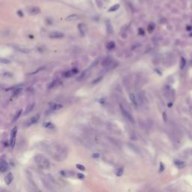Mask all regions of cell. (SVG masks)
I'll return each instance as SVG.
<instances>
[{"mask_svg": "<svg viewBox=\"0 0 192 192\" xmlns=\"http://www.w3.org/2000/svg\"><path fill=\"white\" fill-rule=\"evenodd\" d=\"M119 107H120V110H121V112H122V115H123L124 116V117L127 120H128L130 122H131V123H134V117L132 116V115L128 111L126 110V109H125V107L122 106V104H120L119 105Z\"/></svg>", "mask_w": 192, "mask_h": 192, "instance_id": "2", "label": "cell"}, {"mask_svg": "<svg viewBox=\"0 0 192 192\" xmlns=\"http://www.w3.org/2000/svg\"><path fill=\"white\" fill-rule=\"evenodd\" d=\"M34 161L36 163L38 167L41 169H47L50 167L49 160L41 154H38L34 157Z\"/></svg>", "mask_w": 192, "mask_h": 192, "instance_id": "1", "label": "cell"}, {"mask_svg": "<svg viewBox=\"0 0 192 192\" xmlns=\"http://www.w3.org/2000/svg\"><path fill=\"white\" fill-rule=\"evenodd\" d=\"M17 128L14 127V129H12L11 132V140H10V145L11 147L14 149L15 143H16V136H17Z\"/></svg>", "mask_w": 192, "mask_h": 192, "instance_id": "4", "label": "cell"}, {"mask_svg": "<svg viewBox=\"0 0 192 192\" xmlns=\"http://www.w3.org/2000/svg\"><path fill=\"white\" fill-rule=\"evenodd\" d=\"M130 99H131V101L132 102V104L134 105V106H138V104H137V98H136V96L134 95V94H130Z\"/></svg>", "mask_w": 192, "mask_h": 192, "instance_id": "18", "label": "cell"}, {"mask_svg": "<svg viewBox=\"0 0 192 192\" xmlns=\"http://www.w3.org/2000/svg\"><path fill=\"white\" fill-rule=\"evenodd\" d=\"M155 25L153 23H149V25L148 26V32H152L153 30L155 29Z\"/></svg>", "mask_w": 192, "mask_h": 192, "instance_id": "24", "label": "cell"}, {"mask_svg": "<svg viewBox=\"0 0 192 192\" xmlns=\"http://www.w3.org/2000/svg\"><path fill=\"white\" fill-rule=\"evenodd\" d=\"M77 27H78L80 35H81L82 36H85L87 31H88V28H87L86 25L85 23H80Z\"/></svg>", "mask_w": 192, "mask_h": 192, "instance_id": "5", "label": "cell"}, {"mask_svg": "<svg viewBox=\"0 0 192 192\" xmlns=\"http://www.w3.org/2000/svg\"><path fill=\"white\" fill-rule=\"evenodd\" d=\"M74 72L73 71V70H71V71H65L62 74V77H64L65 78H69L72 77L73 75H74Z\"/></svg>", "mask_w": 192, "mask_h": 192, "instance_id": "16", "label": "cell"}, {"mask_svg": "<svg viewBox=\"0 0 192 192\" xmlns=\"http://www.w3.org/2000/svg\"><path fill=\"white\" fill-rule=\"evenodd\" d=\"M21 90H22V89H16V90H15V91H14V95H17L21 92Z\"/></svg>", "mask_w": 192, "mask_h": 192, "instance_id": "33", "label": "cell"}, {"mask_svg": "<svg viewBox=\"0 0 192 192\" xmlns=\"http://www.w3.org/2000/svg\"><path fill=\"white\" fill-rule=\"evenodd\" d=\"M76 167H77V168H78L79 170H83V171H84V170H86L85 167L83 166V165H81V164H76Z\"/></svg>", "mask_w": 192, "mask_h": 192, "instance_id": "27", "label": "cell"}, {"mask_svg": "<svg viewBox=\"0 0 192 192\" xmlns=\"http://www.w3.org/2000/svg\"><path fill=\"white\" fill-rule=\"evenodd\" d=\"M59 173L64 177H71V176H74L75 173L71 170H61Z\"/></svg>", "mask_w": 192, "mask_h": 192, "instance_id": "8", "label": "cell"}, {"mask_svg": "<svg viewBox=\"0 0 192 192\" xmlns=\"http://www.w3.org/2000/svg\"><path fill=\"white\" fill-rule=\"evenodd\" d=\"M106 26H107V32L108 34H112L113 32V28L112 25H111L110 21H107L106 23Z\"/></svg>", "mask_w": 192, "mask_h": 192, "instance_id": "15", "label": "cell"}, {"mask_svg": "<svg viewBox=\"0 0 192 192\" xmlns=\"http://www.w3.org/2000/svg\"><path fill=\"white\" fill-rule=\"evenodd\" d=\"M78 17H79V16L77 14H71V15H69V16H68L66 18H65V20H67V21L76 20H77Z\"/></svg>", "mask_w": 192, "mask_h": 192, "instance_id": "14", "label": "cell"}, {"mask_svg": "<svg viewBox=\"0 0 192 192\" xmlns=\"http://www.w3.org/2000/svg\"><path fill=\"white\" fill-rule=\"evenodd\" d=\"M92 157L94 158H99L100 157V155L98 154V153H96V154H93L92 155Z\"/></svg>", "mask_w": 192, "mask_h": 192, "instance_id": "35", "label": "cell"}, {"mask_svg": "<svg viewBox=\"0 0 192 192\" xmlns=\"http://www.w3.org/2000/svg\"><path fill=\"white\" fill-rule=\"evenodd\" d=\"M174 164H175V165L177 167H179V168H182V167H185V162H184V161H180V160H176V161H174Z\"/></svg>", "mask_w": 192, "mask_h": 192, "instance_id": "17", "label": "cell"}, {"mask_svg": "<svg viewBox=\"0 0 192 192\" xmlns=\"http://www.w3.org/2000/svg\"><path fill=\"white\" fill-rule=\"evenodd\" d=\"M57 82H58V80H54L53 82H52L51 83H50V85H49V89H50V88H53V86H54L56 85Z\"/></svg>", "mask_w": 192, "mask_h": 192, "instance_id": "28", "label": "cell"}, {"mask_svg": "<svg viewBox=\"0 0 192 192\" xmlns=\"http://www.w3.org/2000/svg\"><path fill=\"white\" fill-rule=\"evenodd\" d=\"M34 107H35V103L30 104L29 105H28L27 107L26 108V110H25V112H24V115H27V114L31 113L32 111L33 110Z\"/></svg>", "mask_w": 192, "mask_h": 192, "instance_id": "13", "label": "cell"}, {"mask_svg": "<svg viewBox=\"0 0 192 192\" xmlns=\"http://www.w3.org/2000/svg\"><path fill=\"white\" fill-rule=\"evenodd\" d=\"M22 114V110H20L18 111V112L16 113V115H15V116L14 117V119H13V122H16L17 119H18V118L20 116V115Z\"/></svg>", "mask_w": 192, "mask_h": 192, "instance_id": "25", "label": "cell"}, {"mask_svg": "<svg viewBox=\"0 0 192 192\" xmlns=\"http://www.w3.org/2000/svg\"><path fill=\"white\" fill-rule=\"evenodd\" d=\"M102 78H103L102 77H98V79H96V80H94V81L92 82V84H97V83H98L102 80Z\"/></svg>", "mask_w": 192, "mask_h": 192, "instance_id": "29", "label": "cell"}, {"mask_svg": "<svg viewBox=\"0 0 192 192\" xmlns=\"http://www.w3.org/2000/svg\"><path fill=\"white\" fill-rule=\"evenodd\" d=\"M144 34H145V32H144V30L143 29H139V35H144Z\"/></svg>", "mask_w": 192, "mask_h": 192, "instance_id": "32", "label": "cell"}, {"mask_svg": "<svg viewBox=\"0 0 192 192\" xmlns=\"http://www.w3.org/2000/svg\"><path fill=\"white\" fill-rule=\"evenodd\" d=\"M163 117H164V120L166 122L167 121V115H166V113H164L163 114Z\"/></svg>", "mask_w": 192, "mask_h": 192, "instance_id": "36", "label": "cell"}, {"mask_svg": "<svg viewBox=\"0 0 192 192\" xmlns=\"http://www.w3.org/2000/svg\"><path fill=\"white\" fill-rule=\"evenodd\" d=\"M39 118H40V115L39 114H36L33 116L29 120V123H28V125H32L33 124H35L38 122L39 120Z\"/></svg>", "mask_w": 192, "mask_h": 192, "instance_id": "10", "label": "cell"}, {"mask_svg": "<svg viewBox=\"0 0 192 192\" xmlns=\"http://www.w3.org/2000/svg\"><path fill=\"white\" fill-rule=\"evenodd\" d=\"M123 167H119L117 168L116 171H115V173H116V175L117 176H122V174H123Z\"/></svg>", "mask_w": 192, "mask_h": 192, "instance_id": "20", "label": "cell"}, {"mask_svg": "<svg viewBox=\"0 0 192 192\" xmlns=\"http://www.w3.org/2000/svg\"><path fill=\"white\" fill-rule=\"evenodd\" d=\"M77 178L80 179H83L84 178H85V176L82 173H77Z\"/></svg>", "mask_w": 192, "mask_h": 192, "instance_id": "31", "label": "cell"}, {"mask_svg": "<svg viewBox=\"0 0 192 192\" xmlns=\"http://www.w3.org/2000/svg\"><path fill=\"white\" fill-rule=\"evenodd\" d=\"M87 71H83L81 74H80V75L79 76V77L77 79V81H81V80H83V79H85L86 78V75H87Z\"/></svg>", "mask_w": 192, "mask_h": 192, "instance_id": "19", "label": "cell"}, {"mask_svg": "<svg viewBox=\"0 0 192 192\" xmlns=\"http://www.w3.org/2000/svg\"><path fill=\"white\" fill-rule=\"evenodd\" d=\"M49 37L50 38H54V39H59V38H62L64 37V34L61 32H53L50 34Z\"/></svg>", "mask_w": 192, "mask_h": 192, "instance_id": "6", "label": "cell"}, {"mask_svg": "<svg viewBox=\"0 0 192 192\" xmlns=\"http://www.w3.org/2000/svg\"><path fill=\"white\" fill-rule=\"evenodd\" d=\"M8 164L5 161L2 159L1 162H0V172L5 173L8 170Z\"/></svg>", "mask_w": 192, "mask_h": 192, "instance_id": "7", "label": "cell"}, {"mask_svg": "<svg viewBox=\"0 0 192 192\" xmlns=\"http://www.w3.org/2000/svg\"><path fill=\"white\" fill-rule=\"evenodd\" d=\"M112 62H113V59L111 58V57L108 56V57H106V58L103 60L102 65L104 67H108V66H110Z\"/></svg>", "mask_w": 192, "mask_h": 192, "instance_id": "11", "label": "cell"}, {"mask_svg": "<svg viewBox=\"0 0 192 192\" xmlns=\"http://www.w3.org/2000/svg\"><path fill=\"white\" fill-rule=\"evenodd\" d=\"M50 108L52 110H58L62 109L63 107V105L61 104H57V103H50Z\"/></svg>", "mask_w": 192, "mask_h": 192, "instance_id": "9", "label": "cell"}, {"mask_svg": "<svg viewBox=\"0 0 192 192\" xmlns=\"http://www.w3.org/2000/svg\"><path fill=\"white\" fill-rule=\"evenodd\" d=\"M43 126L44 128H55V125H53V123H51V122H44Z\"/></svg>", "mask_w": 192, "mask_h": 192, "instance_id": "23", "label": "cell"}, {"mask_svg": "<svg viewBox=\"0 0 192 192\" xmlns=\"http://www.w3.org/2000/svg\"><path fill=\"white\" fill-rule=\"evenodd\" d=\"M115 47H116V44H115L114 41H110L107 45V48L108 50H113L115 48Z\"/></svg>", "mask_w": 192, "mask_h": 192, "instance_id": "21", "label": "cell"}, {"mask_svg": "<svg viewBox=\"0 0 192 192\" xmlns=\"http://www.w3.org/2000/svg\"><path fill=\"white\" fill-rule=\"evenodd\" d=\"M164 170V164H163L162 163H161V164H160V172H162Z\"/></svg>", "mask_w": 192, "mask_h": 192, "instance_id": "34", "label": "cell"}, {"mask_svg": "<svg viewBox=\"0 0 192 192\" xmlns=\"http://www.w3.org/2000/svg\"><path fill=\"white\" fill-rule=\"evenodd\" d=\"M119 7H120V5H119V4H116V5H114L112 7H110V9L108 10V11H109V12H113V11H117L119 8Z\"/></svg>", "mask_w": 192, "mask_h": 192, "instance_id": "22", "label": "cell"}, {"mask_svg": "<svg viewBox=\"0 0 192 192\" xmlns=\"http://www.w3.org/2000/svg\"><path fill=\"white\" fill-rule=\"evenodd\" d=\"M26 11L28 14L35 16V15H38L41 13V9L36 6H29L26 8Z\"/></svg>", "mask_w": 192, "mask_h": 192, "instance_id": "3", "label": "cell"}, {"mask_svg": "<svg viewBox=\"0 0 192 192\" xmlns=\"http://www.w3.org/2000/svg\"><path fill=\"white\" fill-rule=\"evenodd\" d=\"M191 29H192V28H191V26H187V29H188V30H189V31H191Z\"/></svg>", "mask_w": 192, "mask_h": 192, "instance_id": "38", "label": "cell"}, {"mask_svg": "<svg viewBox=\"0 0 192 192\" xmlns=\"http://www.w3.org/2000/svg\"><path fill=\"white\" fill-rule=\"evenodd\" d=\"M185 60L184 58H182V60H181V64H180V66H181V68H183L185 67Z\"/></svg>", "mask_w": 192, "mask_h": 192, "instance_id": "30", "label": "cell"}, {"mask_svg": "<svg viewBox=\"0 0 192 192\" xmlns=\"http://www.w3.org/2000/svg\"><path fill=\"white\" fill-rule=\"evenodd\" d=\"M13 179H14V176L13 174L11 173H8L5 177V182L6 183V185H9L13 181Z\"/></svg>", "mask_w": 192, "mask_h": 192, "instance_id": "12", "label": "cell"}, {"mask_svg": "<svg viewBox=\"0 0 192 192\" xmlns=\"http://www.w3.org/2000/svg\"><path fill=\"white\" fill-rule=\"evenodd\" d=\"M17 14L20 15V17H23V13H22V11H17Z\"/></svg>", "mask_w": 192, "mask_h": 192, "instance_id": "37", "label": "cell"}, {"mask_svg": "<svg viewBox=\"0 0 192 192\" xmlns=\"http://www.w3.org/2000/svg\"><path fill=\"white\" fill-rule=\"evenodd\" d=\"M0 62H1V63H3V64H10L11 63V61L8 59H1Z\"/></svg>", "mask_w": 192, "mask_h": 192, "instance_id": "26", "label": "cell"}]
</instances>
